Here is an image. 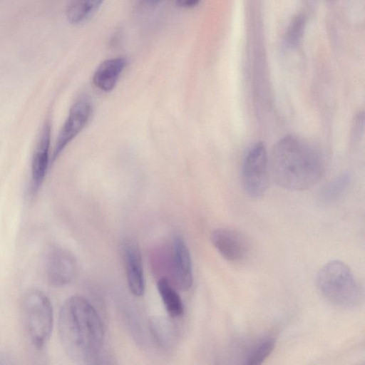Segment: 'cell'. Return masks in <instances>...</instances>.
Returning <instances> with one entry per match:
<instances>
[{
  "label": "cell",
  "instance_id": "obj_3",
  "mask_svg": "<svg viewBox=\"0 0 365 365\" xmlns=\"http://www.w3.org/2000/svg\"><path fill=\"white\" fill-rule=\"evenodd\" d=\"M316 287L327 302L339 308H354L361 301L358 281L350 268L340 260H331L321 267L316 276Z\"/></svg>",
  "mask_w": 365,
  "mask_h": 365
},
{
  "label": "cell",
  "instance_id": "obj_19",
  "mask_svg": "<svg viewBox=\"0 0 365 365\" xmlns=\"http://www.w3.org/2000/svg\"><path fill=\"white\" fill-rule=\"evenodd\" d=\"M200 0H176L178 6L183 8H192L195 6Z\"/></svg>",
  "mask_w": 365,
  "mask_h": 365
},
{
  "label": "cell",
  "instance_id": "obj_10",
  "mask_svg": "<svg viewBox=\"0 0 365 365\" xmlns=\"http://www.w3.org/2000/svg\"><path fill=\"white\" fill-rule=\"evenodd\" d=\"M172 269L177 285L182 290L190 289L193 282L192 259L186 242L180 235L172 242Z\"/></svg>",
  "mask_w": 365,
  "mask_h": 365
},
{
  "label": "cell",
  "instance_id": "obj_11",
  "mask_svg": "<svg viewBox=\"0 0 365 365\" xmlns=\"http://www.w3.org/2000/svg\"><path fill=\"white\" fill-rule=\"evenodd\" d=\"M123 255L128 287L133 295L141 297L145 292V277L138 245L133 240L126 241L123 245Z\"/></svg>",
  "mask_w": 365,
  "mask_h": 365
},
{
  "label": "cell",
  "instance_id": "obj_1",
  "mask_svg": "<svg viewBox=\"0 0 365 365\" xmlns=\"http://www.w3.org/2000/svg\"><path fill=\"white\" fill-rule=\"evenodd\" d=\"M58 329L63 349L71 360L87 364L97 359L104 343V326L98 312L86 298L74 295L63 302Z\"/></svg>",
  "mask_w": 365,
  "mask_h": 365
},
{
  "label": "cell",
  "instance_id": "obj_15",
  "mask_svg": "<svg viewBox=\"0 0 365 365\" xmlns=\"http://www.w3.org/2000/svg\"><path fill=\"white\" fill-rule=\"evenodd\" d=\"M276 339L272 336H266L257 341L250 350L245 364L248 365L261 364L272 352Z\"/></svg>",
  "mask_w": 365,
  "mask_h": 365
},
{
  "label": "cell",
  "instance_id": "obj_18",
  "mask_svg": "<svg viewBox=\"0 0 365 365\" xmlns=\"http://www.w3.org/2000/svg\"><path fill=\"white\" fill-rule=\"evenodd\" d=\"M304 24L302 16H297L293 20L287 34V43L290 46H295L299 43L304 33Z\"/></svg>",
  "mask_w": 365,
  "mask_h": 365
},
{
  "label": "cell",
  "instance_id": "obj_14",
  "mask_svg": "<svg viewBox=\"0 0 365 365\" xmlns=\"http://www.w3.org/2000/svg\"><path fill=\"white\" fill-rule=\"evenodd\" d=\"M103 0H71L66 9V17L72 24L89 20L98 10Z\"/></svg>",
  "mask_w": 365,
  "mask_h": 365
},
{
  "label": "cell",
  "instance_id": "obj_9",
  "mask_svg": "<svg viewBox=\"0 0 365 365\" xmlns=\"http://www.w3.org/2000/svg\"><path fill=\"white\" fill-rule=\"evenodd\" d=\"M210 240L215 248L227 261L240 262L247 255V242L245 237L235 230L216 229L211 233Z\"/></svg>",
  "mask_w": 365,
  "mask_h": 365
},
{
  "label": "cell",
  "instance_id": "obj_6",
  "mask_svg": "<svg viewBox=\"0 0 365 365\" xmlns=\"http://www.w3.org/2000/svg\"><path fill=\"white\" fill-rule=\"evenodd\" d=\"M91 113L92 104L87 97L81 96L74 102L58 133L51 163H53L58 159L66 146L83 130Z\"/></svg>",
  "mask_w": 365,
  "mask_h": 365
},
{
  "label": "cell",
  "instance_id": "obj_13",
  "mask_svg": "<svg viewBox=\"0 0 365 365\" xmlns=\"http://www.w3.org/2000/svg\"><path fill=\"white\" fill-rule=\"evenodd\" d=\"M158 290L167 313L173 318L183 314L184 306L180 296L166 278H161L157 284Z\"/></svg>",
  "mask_w": 365,
  "mask_h": 365
},
{
  "label": "cell",
  "instance_id": "obj_12",
  "mask_svg": "<svg viewBox=\"0 0 365 365\" xmlns=\"http://www.w3.org/2000/svg\"><path fill=\"white\" fill-rule=\"evenodd\" d=\"M126 64L127 59L125 57H116L103 61L94 72L93 84L103 91H112Z\"/></svg>",
  "mask_w": 365,
  "mask_h": 365
},
{
  "label": "cell",
  "instance_id": "obj_17",
  "mask_svg": "<svg viewBox=\"0 0 365 365\" xmlns=\"http://www.w3.org/2000/svg\"><path fill=\"white\" fill-rule=\"evenodd\" d=\"M150 330L156 341L162 346L169 345L171 343L173 329L166 319L155 317L150 319Z\"/></svg>",
  "mask_w": 365,
  "mask_h": 365
},
{
  "label": "cell",
  "instance_id": "obj_5",
  "mask_svg": "<svg viewBox=\"0 0 365 365\" xmlns=\"http://www.w3.org/2000/svg\"><path fill=\"white\" fill-rule=\"evenodd\" d=\"M271 181L269 155L264 144L256 143L247 151L242 166L241 182L246 194L252 198L262 197Z\"/></svg>",
  "mask_w": 365,
  "mask_h": 365
},
{
  "label": "cell",
  "instance_id": "obj_16",
  "mask_svg": "<svg viewBox=\"0 0 365 365\" xmlns=\"http://www.w3.org/2000/svg\"><path fill=\"white\" fill-rule=\"evenodd\" d=\"M350 176L344 173L327 183L321 192V197L325 202H331L339 197L350 183Z\"/></svg>",
  "mask_w": 365,
  "mask_h": 365
},
{
  "label": "cell",
  "instance_id": "obj_4",
  "mask_svg": "<svg viewBox=\"0 0 365 365\" xmlns=\"http://www.w3.org/2000/svg\"><path fill=\"white\" fill-rule=\"evenodd\" d=\"M22 319L31 345L43 348L48 341L53 327V312L48 297L41 290L28 292L22 302Z\"/></svg>",
  "mask_w": 365,
  "mask_h": 365
},
{
  "label": "cell",
  "instance_id": "obj_7",
  "mask_svg": "<svg viewBox=\"0 0 365 365\" xmlns=\"http://www.w3.org/2000/svg\"><path fill=\"white\" fill-rule=\"evenodd\" d=\"M77 272V260L70 251L56 247L47 253L45 272L51 285L63 287L70 284L76 278Z\"/></svg>",
  "mask_w": 365,
  "mask_h": 365
},
{
  "label": "cell",
  "instance_id": "obj_20",
  "mask_svg": "<svg viewBox=\"0 0 365 365\" xmlns=\"http://www.w3.org/2000/svg\"><path fill=\"white\" fill-rule=\"evenodd\" d=\"M148 1L152 4H158L159 1H160L161 0H148Z\"/></svg>",
  "mask_w": 365,
  "mask_h": 365
},
{
  "label": "cell",
  "instance_id": "obj_2",
  "mask_svg": "<svg viewBox=\"0 0 365 365\" xmlns=\"http://www.w3.org/2000/svg\"><path fill=\"white\" fill-rule=\"evenodd\" d=\"M269 161L271 180L289 190L310 189L324 175V163L318 150L294 135L279 140L272 150Z\"/></svg>",
  "mask_w": 365,
  "mask_h": 365
},
{
  "label": "cell",
  "instance_id": "obj_8",
  "mask_svg": "<svg viewBox=\"0 0 365 365\" xmlns=\"http://www.w3.org/2000/svg\"><path fill=\"white\" fill-rule=\"evenodd\" d=\"M51 123L45 120L34 148L31 163V194L35 196L41 189L50 165Z\"/></svg>",
  "mask_w": 365,
  "mask_h": 365
}]
</instances>
